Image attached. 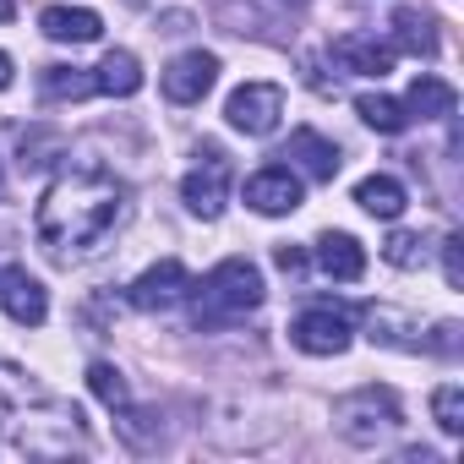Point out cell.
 Returning a JSON list of instances; mask_svg holds the SVG:
<instances>
[{"label":"cell","instance_id":"6da1fadb","mask_svg":"<svg viewBox=\"0 0 464 464\" xmlns=\"http://www.w3.org/2000/svg\"><path fill=\"white\" fill-rule=\"evenodd\" d=\"M126 208H131L126 180H115L99 164H77V169L50 180L34 229H39V241L50 246V257L77 263V257L104 252V241L126 224Z\"/></svg>","mask_w":464,"mask_h":464},{"label":"cell","instance_id":"7a4b0ae2","mask_svg":"<svg viewBox=\"0 0 464 464\" xmlns=\"http://www.w3.org/2000/svg\"><path fill=\"white\" fill-rule=\"evenodd\" d=\"M191 317L197 328H224V323H241L246 312L263 306V274L246 263V257H229L218 263L202 285H191Z\"/></svg>","mask_w":464,"mask_h":464},{"label":"cell","instance_id":"3957f363","mask_svg":"<svg viewBox=\"0 0 464 464\" xmlns=\"http://www.w3.org/2000/svg\"><path fill=\"white\" fill-rule=\"evenodd\" d=\"M399 426H404V410H399V399H393L388 388H377V382H366V388H355V393H344V399L334 404V431H339L350 448H382Z\"/></svg>","mask_w":464,"mask_h":464},{"label":"cell","instance_id":"277c9868","mask_svg":"<svg viewBox=\"0 0 464 464\" xmlns=\"http://www.w3.org/2000/svg\"><path fill=\"white\" fill-rule=\"evenodd\" d=\"M197 159H202V164L180 180V197H186V208H191L197 218H218L224 202H229V159H224L218 142H202Z\"/></svg>","mask_w":464,"mask_h":464},{"label":"cell","instance_id":"5b68a950","mask_svg":"<svg viewBox=\"0 0 464 464\" xmlns=\"http://www.w3.org/2000/svg\"><path fill=\"white\" fill-rule=\"evenodd\" d=\"M279 115H285V88L279 82H246L224 104V121L236 131H246V137H268L279 126Z\"/></svg>","mask_w":464,"mask_h":464},{"label":"cell","instance_id":"8992f818","mask_svg":"<svg viewBox=\"0 0 464 464\" xmlns=\"http://www.w3.org/2000/svg\"><path fill=\"white\" fill-rule=\"evenodd\" d=\"M290 339L306 355H344L350 350V312L344 306H312L290 323Z\"/></svg>","mask_w":464,"mask_h":464},{"label":"cell","instance_id":"52a82bcc","mask_svg":"<svg viewBox=\"0 0 464 464\" xmlns=\"http://www.w3.org/2000/svg\"><path fill=\"white\" fill-rule=\"evenodd\" d=\"M186 295H191V274H186L175 257L153 263V268L137 274V285H131V306H137V312H169V306H180Z\"/></svg>","mask_w":464,"mask_h":464},{"label":"cell","instance_id":"ba28073f","mask_svg":"<svg viewBox=\"0 0 464 464\" xmlns=\"http://www.w3.org/2000/svg\"><path fill=\"white\" fill-rule=\"evenodd\" d=\"M246 202H252L257 213H268V218L295 213V208H301V180H295V169H290V164L257 169V175L246 180Z\"/></svg>","mask_w":464,"mask_h":464},{"label":"cell","instance_id":"9c48e42d","mask_svg":"<svg viewBox=\"0 0 464 464\" xmlns=\"http://www.w3.org/2000/svg\"><path fill=\"white\" fill-rule=\"evenodd\" d=\"M213 82H218V55L191 50V55L169 61V72H164V99H175V104H197Z\"/></svg>","mask_w":464,"mask_h":464},{"label":"cell","instance_id":"30bf717a","mask_svg":"<svg viewBox=\"0 0 464 464\" xmlns=\"http://www.w3.org/2000/svg\"><path fill=\"white\" fill-rule=\"evenodd\" d=\"M0 306H6V317L23 323V328H39L50 317V295L28 268H6V279H0Z\"/></svg>","mask_w":464,"mask_h":464},{"label":"cell","instance_id":"8fae6325","mask_svg":"<svg viewBox=\"0 0 464 464\" xmlns=\"http://www.w3.org/2000/svg\"><path fill=\"white\" fill-rule=\"evenodd\" d=\"M279 159H295L312 180H334V175H339V148H334L323 131H306V126H301V131H290V142H285V153H279Z\"/></svg>","mask_w":464,"mask_h":464},{"label":"cell","instance_id":"7c38bea8","mask_svg":"<svg viewBox=\"0 0 464 464\" xmlns=\"http://www.w3.org/2000/svg\"><path fill=\"white\" fill-rule=\"evenodd\" d=\"M39 28H44V39H55V44H93V39L104 34L99 12H88V6H50V12L39 17Z\"/></svg>","mask_w":464,"mask_h":464},{"label":"cell","instance_id":"4fadbf2b","mask_svg":"<svg viewBox=\"0 0 464 464\" xmlns=\"http://www.w3.org/2000/svg\"><path fill=\"white\" fill-rule=\"evenodd\" d=\"M334 61H339L344 72H355V77H388V72H393V50L377 44V39H361V34L334 39Z\"/></svg>","mask_w":464,"mask_h":464},{"label":"cell","instance_id":"5bb4252c","mask_svg":"<svg viewBox=\"0 0 464 464\" xmlns=\"http://www.w3.org/2000/svg\"><path fill=\"white\" fill-rule=\"evenodd\" d=\"M317 263H323L328 279H344V285L366 274V252H361L355 236H344V229H328V236L317 241Z\"/></svg>","mask_w":464,"mask_h":464},{"label":"cell","instance_id":"9a60e30c","mask_svg":"<svg viewBox=\"0 0 464 464\" xmlns=\"http://www.w3.org/2000/svg\"><path fill=\"white\" fill-rule=\"evenodd\" d=\"M388 28H393V44H388V50L420 55V61H431V55H437V34H431V23H426L415 6H399V12L388 17Z\"/></svg>","mask_w":464,"mask_h":464},{"label":"cell","instance_id":"2e32d148","mask_svg":"<svg viewBox=\"0 0 464 464\" xmlns=\"http://www.w3.org/2000/svg\"><path fill=\"white\" fill-rule=\"evenodd\" d=\"M99 93H110V99H131L137 88H142V66H137V55L131 50H110L104 61H99Z\"/></svg>","mask_w":464,"mask_h":464},{"label":"cell","instance_id":"e0dca14e","mask_svg":"<svg viewBox=\"0 0 464 464\" xmlns=\"http://www.w3.org/2000/svg\"><path fill=\"white\" fill-rule=\"evenodd\" d=\"M404 110H410V121H442V115H453V88L442 77H415Z\"/></svg>","mask_w":464,"mask_h":464},{"label":"cell","instance_id":"ac0fdd59","mask_svg":"<svg viewBox=\"0 0 464 464\" xmlns=\"http://www.w3.org/2000/svg\"><path fill=\"white\" fill-rule=\"evenodd\" d=\"M355 202H361L372 218H399V213H404V186H399L393 175H366V180L355 186Z\"/></svg>","mask_w":464,"mask_h":464},{"label":"cell","instance_id":"d6986e66","mask_svg":"<svg viewBox=\"0 0 464 464\" xmlns=\"http://www.w3.org/2000/svg\"><path fill=\"white\" fill-rule=\"evenodd\" d=\"M355 115H361L372 131H382V137H399V131L410 126V110H404L399 99H382V93H366V99H355Z\"/></svg>","mask_w":464,"mask_h":464},{"label":"cell","instance_id":"ffe728a7","mask_svg":"<svg viewBox=\"0 0 464 464\" xmlns=\"http://www.w3.org/2000/svg\"><path fill=\"white\" fill-rule=\"evenodd\" d=\"M99 93V82L82 66H44V99H88Z\"/></svg>","mask_w":464,"mask_h":464},{"label":"cell","instance_id":"44dd1931","mask_svg":"<svg viewBox=\"0 0 464 464\" xmlns=\"http://www.w3.org/2000/svg\"><path fill=\"white\" fill-rule=\"evenodd\" d=\"M88 388H93L99 404H110V410H126V404H131V388H126V377H121L110 361H93V366H88Z\"/></svg>","mask_w":464,"mask_h":464},{"label":"cell","instance_id":"7402d4cb","mask_svg":"<svg viewBox=\"0 0 464 464\" xmlns=\"http://www.w3.org/2000/svg\"><path fill=\"white\" fill-rule=\"evenodd\" d=\"M426 236H415V229H393V236L382 241V257L393 263V268H420L426 263Z\"/></svg>","mask_w":464,"mask_h":464},{"label":"cell","instance_id":"603a6c76","mask_svg":"<svg viewBox=\"0 0 464 464\" xmlns=\"http://www.w3.org/2000/svg\"><path fill=\"white\" fill-rule=\"evenodd\" d=\"M431 415H437V426H442L448 437H459V431H464V388H459V382H442V388L431 393Z\"/></svg>","mask_w":464,"mask_h":464},{"label":"cell","instance_id":"cb8c5ba5","mask_svg":"<svg viewBox=\"0 0 464 464\" xmlns=\"http://www.w3.org/2000/svg\"><path fill=\"white\" fill-rule=\"evenodd\" d=\"M415 328H410V317H399V312H388V306H377L372 312V339H382V344H399V350H420V339H410Z\"/></svg>","mask_w":464,"mask_h":464},{"label":"cell","instance_id":"d4e9b609","mask_svg":"<svg viewBox=\"0 0 464 464\" xmlns=\"http://www.w3.org/2000/svg\"><path fill=\"white\" fill-rule=\"evenodd\" d=\"M442 274L453 290H464V236H442Z\"/></svg>","mask_w":464,"mask_h":464},{"label":"cell","instance_id":"484cf974","mask_svg":"<svg viewBox=\"0 0 464 464\" xmlns=\"http://www.w3.org/2000/svg\"><path fill=\"white\" fill-rule=\"evenodd\" d=\"M420 350H437V355H459V323H437L431 339H420Z\"/></svg>","mask_w":464,"mask_h":464},{"label":"cell","instance_id":"4316f807","mask_svg":"<svg viewBox=\"0 0 464 464\" xmlns=\"http://www.w3.org/2000/svg\"><path fill=\"white\" fill-rule=\"evenodd\" d=\"M274 263H279L290 279H295V274H306V252H301V246H279V252H274Z\"/></svg>","mask_w":464,"mask_h":464},{"label":"cell","instance_id":"83f0119b","mask_svg":"<svg viewBox=\"0 0 464 464\" xmlns=\"http://www.w3.org/2000/svg\"><path fill=\"white\" fill-rule=\"evenodd\" d=\"M12 77H17V72H12V55H0V93L12 88Z\"/></svg>","mask_w":464,"mask_h":464},{"label":"cell","instance_id":"f1b7e54d","mask_svg":"<svg viewBox=\"0 0 464 464\" xmlns=\"http://www.w3.org/2000/svg\"><path fill=\"white\" fill-rule=\"evenodd\" d=\"M12 12H17V6H12V0H0V23H12Z\"/></svg>","mask_w":464,"mask_h":464},{"label":"cell","instance_id":"f546056e","mask_svg":"<svg viewBox=\"0 0 464 464\" xmlns=\"http://www.w3.org/2000/svg\"><path fill=\"white\" fill-rule=\"evenodd\" d=\"M279 6H290V12H306V6H312V0H279Z\"/></svg>","mask_w":464,"mask_h":464},{"label":"cell","instance_id":"4dcf8cb0","mask_svg":"<svg viewBox=\"0 0 464 464\" xmlns=\"http://www.w3.org/2000/svg\"><path fill=\"white\" fill-rule=\"evenodd\" d=\"M126 6H142V0H126Z\"/></svg>","mask_w":464,"mask_h":464},{"label":"cell","instance_id":"1f68e13d","mask_svg":"<svg viewBox=\"0 0 464 464\" xmlns=\"http://www.w3.org/2000/svg\"><path fill=\"white\" fill-rule=\"evenodd\" d=\"M0 191H6V180H0Z\"/></svg>","mask_w":464,"mask_h":464}]
</instances>
